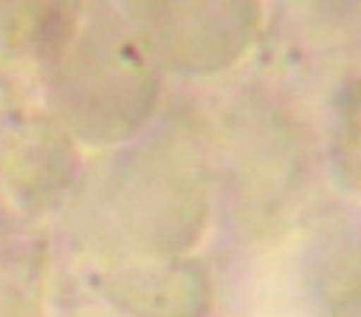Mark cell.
I'll use <instances>...</instances> for the list:
<instances>
[{
    "label": "cell",
    "mask_w": 361,
    "mask_h": 317,
    "mask_svg": "<svg viewBox=\"0 0 361 317\" xmlns=\"http://www.w3.org/2000/svg\"><path fill=\"white\" fill-rule=\"evenodd\" d=\"M254 19V6H165L149 16V42L178 67H225L250 42Z\"/></svg>",
    "instance_id": "1"
}]
</instances>
